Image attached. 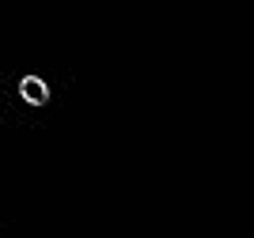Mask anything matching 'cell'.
Returning <instances> with one entry per match:
<instances>
[{"label": "cell", "mask_w": 254, "mask_h": 238, "mask_svg": "<svg viewBox=\"0 0 254 238\" xmlns=\"http://www.w3.org/2000/svg\"><path fill=\"white\" fill-rule=\"evenodd\" d=\"M19 95L31 106H46V102H50V87H46L38 76H23V80H19Z\"/></svg>", "instance_id": "6da1fadb"}]
</instances>
